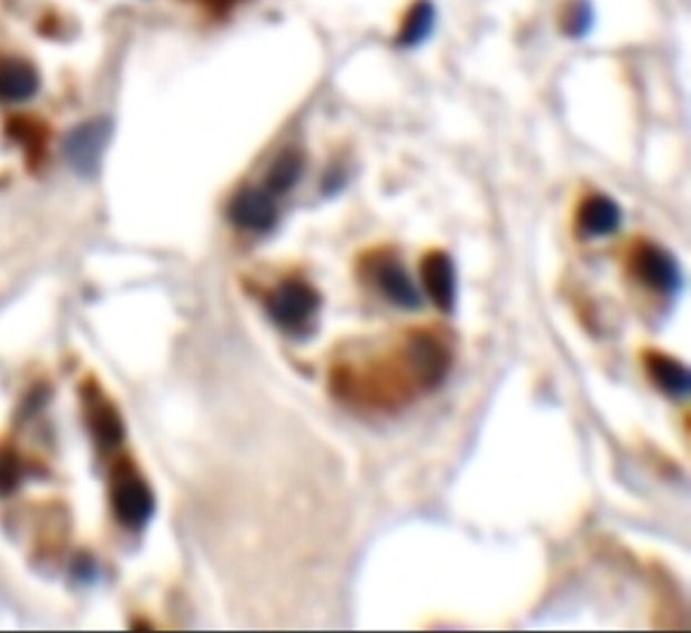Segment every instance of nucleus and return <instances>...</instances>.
Here are the masks:
<instances>
[{
    "label": "nucleus",
    "mask_w": 691,
    "mask_h": 633,
    "mask_svg": "<svg viewBox=\"0 0 691 633\" xmlns=\"http://www.w3.org/2000/svg\"><path fill=\"white\" fill-rule=\"evenodd\" d=\"M111 507L115 519L128 528H143L153 519L155 496L132 466H123L113 472Z\"/></svg>",
    "instance_id": "obj_2"
},
{
    "label": "nucleus",
    "mask_w": 691,
    "mask_h": 633,
    "mask_svg": "<svg viewBox=\"0 0 691 633\" xmlns=\"http://www.w3.org/2000/svg\"><path fill=\"white\" fill-rule=\"evenodd\" d=\"M643 361H646L650 380L657 385L659 391H664L667 397H673V399H684L689 395L691 376H689V369L680 365L678 359L664 353L648 350Z\"/></svg>",
    "instance_id": "obj_11"
},
{
    "label": "nucleus",
    "mask_w": 691,
    "mask_h": 633,
    "mask_svg": "<svg viewBox=\"0 0 691 633\" xmlns=\"http://www.w3.org/2000/svg\"><path fill=\"white\" fill-rule=\"evenodd\" d=\"M88 425L90 431H93L95 440L102 447H115L120 440H123V419L118 417V412L113 410V406L109 401H104L98 391H90L88 395Z\"/></svg>",
    "instance_id": "obj_14"
},
{
    "label": "nucleus",
    "mask_w": 691,
    "mask_h": 633,
    "mask_svg": "<svg viewBox=\"0 0 691 633\" xmlns=\"http://www.w3.org/2000/svg\"><path fill=\"white\" fill-rule=\"evenodd\" d=\"M215 3H233V0H215Z\"/></svg>",
    "instance_id": "obj_17"
},
{
    "label": "nucleus",
    "mask_w": 691,
    "mask_h": 633,
    "mask_svg": "<svg viewBox=\"0 0 691 633\" xmlns=\"http://www.w3.org/2000/svg\"><path fill=\"white\" fill-rule=\"evenodd\" d=\"M404 357L410 374L425 389H434L445 380L449 369V353L429 331H410L406 337Z\"/></svg>",
    "instance_id": "obj_4"
},
{
    "label": "nucleus",
    "mask_w": 691,
    "mask_h": 633,
    "mask_svg": "<svg viewBox=\"0 0 691 633\" xmlns=\"http://www.w3.org/2000/svg\"><path fill=\"white\" fill-rule=\"evenodd\" d=\"M111 136V123L104 118L72 130L65 141V155L72 169L81 175H95L104 157V147Z\"/></svg>",
    "instance_id": "obj_6"
},
{
    "label": "nucleus",
    "mask_w": 691,
    "mask_h": 633,
    "mask_svg": "<svg viewBox=\"0 0 691 633\" xmlns=\"http://www.w3.org/2000/svg\"><path fill=\"white\" fill-rule=\"evenodd\" d=\"M629 273L659 295H675L682 288V273L675 256L654 243H639L629 254Z\"/></svg>",
    "instance_id": "obj_3"
},
{
    "label": "nucleus",
    "mask_w": 691,
    "mask_h": 633,
    "mask_svg": "<svg viewBox=\"0 0 691 633\" xmlns=\"http://www.w3.org/2000/svg\"><path fill=\"white\" fill-rule=\"evenodd\" d=\"M369 275H372V282L376 284V288L399 309H419L423 307V295H419L417 286L413 284L410 275L406 273V267L395 256H387V254L372 256Z\"/></svg>",
    "instance_id": "obj_5"
},
{
    "label": "nucleus",
    "mask_w": 691,
    "mask_h": 633,
    "mask_svg": "<svg viewBox=\"0 0 691 633\" xmlns=\"http://www.w3.org/2000/svg\"><path fill=\"white\" fill-rule=\"evenodd\" d=\"M436 23H438V10L431 0H415L399 25L395 44L402 49L423 47L434 35Z\"/></svg>",
    "instance_id": "obj_12"
},
{
    "label": "nucleus",
    "mask_w": 691,
    "mask_h": 633,
    "mask_svg": "<svg viewBox=\"0 0 691 633\" xmlns=\"http://www.w3.org/2000/svg\"><path fill=\"white\" fill-rule=\"evenodd\" d=\"M595 23V10L590 0H565L558 10V25L569 40H583Z\"/></svg>",
    "instance_id": "obj_15"
},
{
    "label": "nucleus",
    "mask_w": 691,
    "mask_h": 633,
    "mask_svg": "<svg viewBox=\"0 0 691 633\" xmlns=\"http://www.w3.org/2000/svg\"><path fill=\"white\" fill-rule=\"evenodd\" d=\"M419 275H423V284L431 303L440 312L453 314L457 309V293H459L457 267L453 256L440 249L429 252L423 258V265H419Z\"/></svg>",
    "instance_id": "obj_7"
},
{
    "label": "nucleus",
    "mask_w": 691,
    "mask_h": 633,
    "mask_svg": "<svg viewBox=\"0 0 691 633\" xmlns=\"http://www.w3.org/2000/svg\"><path fill=\"white\" fill-rule=\"evenodd\" d=\"M228 217L235 226L252 233H270L277 226L280 210L267 190L247 187L237 192L228 205Z\"/></svg>",
    "instance_id": "obj_8"
},
{
    "label": "nucleus",
    "mask_w": 691,
    "mask_h": 633,
    "mask_svg": "<svg viewBox=\"0 0 691 633\" xmlns=\"http://www.w3.org/2000/svg\"><path fill=\"white\" fill-rule=\"evenodd\" d=\"M38 70L19 58H0V102H26L38 93Z\"/></svg>",
    "instance_id": "obj_10"
},
{
    "label": "nucleus",
    "mask_w": 691,
    "mask_h": 633,
    "mask_svg": "<svg viewBox=\"0 0 691 633\" xmlns=\"http://www.w3.org/2000/svg\"><path fill=\"white\" fill-rule=\"evenodd\" d=\"M10 132L17 141H21L28 147H33V150L42 147V132H40V125L33 123V120H26V118L14 120V123L10 125Z\"/></svg>",
    "instance_id": "obj_16"
},
{
    "label": "nucleus",
    "mask_w": 691,
    "mask_h": 633,
    "mask_svg": "<svg viewBox=\"0 0 691 633\" xmlns=\"http://www.w3.org/2000/svg\"><path fill=\"white\" fill-rule=\"evenodd\" d=\"M267 316L286 331L305 329L321 309V293L305 279H286L265 303Z\"/></svg>",
    "instance_id": "obj_1"
},
{
    "label": "nucleus",
    "mask_w": 691,
    "mask_h": 633,
    "mask_svg": "<svg viewBox=\"0 0 691 633\" xmlns=\"http://www.w3.org/2000/svg\"><path fill=\"white\" fill-rule=\"evenodd\" d=\"M305 164L307 162H305L303 150H297V147L282 150V153L275 157V162L267 169V177H265L267 192L273 196L288 194L299 183V180H303Z\"/></svg>",
    "instance_id": "obj_13"
},
{
    "label": "nucleus",
    "mask_w": 691,
    "mask_h": 633,
    "mask_svg": "<svg viewBox=\"0 0 691 633\" xmlns=\"http://www.w3.org/2000/svg\"><path fill=\"white\" fill-rule=\"evenodd\" d=\"M622 224V207L607 194H592L577 210V228L586 237H609Z\"/></svg>",
    "instance_id": "obj_9"
}]
</instances>
